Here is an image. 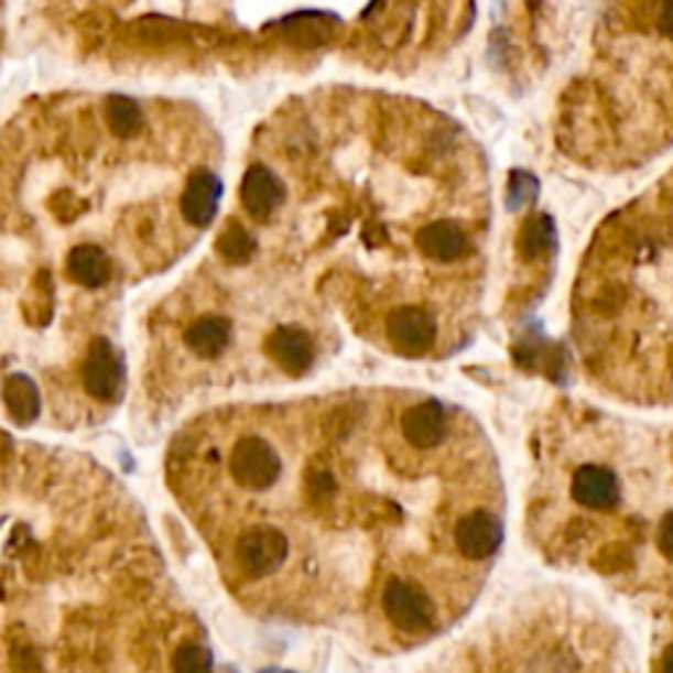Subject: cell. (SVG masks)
<instances>
[{
	"mask_svg": "<svg viewBox=\"0 0 673 673\" xmlns=\"http://www.w3.org/2000/svg\"><path fill=\"white\" fill-rule=\"evenodd\" d=\"M263 348H267V356L274 360L279 369L290 373V377H303L316 360L314 339H311L308 332L295 324L276 326L267 337Z\"/></svg>",
	"mask_w": 673,
	"mask_h": 673,
	"instance_id": "cell-7",
	"label": "cell"
},
{
	"mask_svg": "<svg viewBox=\"0 0 673 673\" xmlns=\"http://www.w3.org/2000/svg\"><path fill=\"white\" fill-rule=\"evenodd\" d=\"M232 343V322L224 316H200L185 329V345L198 358H219Z\"/></svg>",
	"mask_w": 673,
	"mask_h": 673,
	"instance_id": "cell-14",
	"label": "cell"
},
{
	"mask_svg": "<svg viewBox=\"0 0 673 673\" xmlns=\"http://www.w3.org/2000/svg\"><path fill=\"white\" fill-rule=\"evenodd\" d=\"M305 489L314 500H329L337 492V479L335 474L326 471V468H314L305 476Z\"/></svg>",
	"mask_w": 673,
	"mask_h": 673,
	"instance_id": "cell-25",
	"label": "cell"
},
{
	"mask_svg": "<svg viewBox=\"0 0 673 673\" xmlns=\"http://www.w3.org/2000/svg\"><path fill=\"white\" fill-rule=\"evenodd\" d=\"M104 113L113 138L132 140L142 132V108L134 98H127V95H108Z\"/></svg>",
	"mask_w": 673,
	"mask_h": 673,
	"instance_id": "cell-17",
	"label": "cell"
},
{
	"mask_svg": "<svg viewBox=\"0 0 673 673\" xmlns=\"http://www.w3.org/2000/svg\"><path fill=\"white\" fill-rule=\"evenodd\" d=\"M540 198V180L527 169H513L508 176V193H506V208L515 214Z\"/></svg>",
	"mask_w": 673,
	"mask_h": 673,
	"instance_id": "cell-20",
	"label": "cell"
},
{
	"mask_svg": "<svg viewBox=\"0 0 673 673\" xmlns=\"http://www.w3.org/2000/svg\"><path fill=\"white\" fill-rule=\"evenodd\" d=\"M172 673H214V655L203 644H180L172 655Z\"/></svg>",
	"mask_w": 673,
	"mask_h": 673,
	"instance_id": "cell-21",
	"label": "cell"
},
{
	"mask_svg": "<svg viewBox=\"0 0 673 673\" xmlns=\"http://www.w3.org/2000/svg\"><path fill=\"white\" fill-rule=\"evenodd\" d=\"M256 237L250 235L240 221H229L219 235V240H216V253L227 263H232V267H245V263L256 256Z\"/></svg>",
	"mask_w": 673,
	"mask_h": 673,
	"instance_id": "cell-19",
	"label": "cell"
},
{
	"mask_svg": "<svg viewBox=\"0 0 673 673\" xmlns=\"http://www.w3.org/2000/svg\"><path fill=\"white\" fill-rule=\"evenodd\" d=\"M419 250L439 263L460 261L468 253V237L455 221H432L416 235Z\"/></svg>",
	"mask_w": 673,
	"mask_h": 673,
	"instance_id": "cell-12",
	"label": "cell"
},
{
	"mask_svg": "<svg viewBox=\"0 0 673 673\" xmlns=\"http://www.w3.org/2000/svg\"><path fill=\"white\" fill-rule=\"evenodd\" d=\"M658 547L669 561H673V511L665 513L661 527H658Z\"/></svg>",
	"mask_w": 673,
	"mask_h": 673,
	"instance_id": "cell-27",
	"label": "cell"
},
{
	"mask_svg": "<svg viewBox=\"0 0 673 673\" xmlns=\"http://www.w3.org/2000/svg\"><path fill=\"white\" fill-rule=\"evenodd\" d=\"M221 195H224V185L214 172L198 169V172L189 174L180 198V208L185 221H189L198 229L210 227V221H214L216 214H219Z\"/></svg>",
	"mask_w": 673,
	"mask_h": 673,
	"instance_id": "cell-8",
	"label": "cell"
},
{
	"mask_svg": "<svg viewBox=\"0 0 673 673\" xmlns=\"http://www.w3.org/2000/svg\"><path fill=\"white\" fill-rule=\"evenodd\" d=\"M3 403H6V411H9V416L13 419V424L26 426V424H32V421H37L43 400H40V390H37L35 379L26 377V373H11V377H6Z\"/></svg>",
	"mask_w": 673,
	"mask_h": 673,
	"instance_id": "cell-15",
	"label": "cell"
},
{
	"mask_svg": "<svg viewBox=\"0 0 673 673\" xmlns=\"http://www.w3.org/2000/svg\"><path fill=\"white\" fill-rule=\"evenodd\" d=\"M400 430H403V437L411 447H416V451H432V447H437L447 434L445 408L434 403V400L416 403L403 413V419H400Z\"/></svg>",
	"mask_w": 673,
	"mask_h": 673,
	"instance_id": "cell-11",
	"label": "cell"
},
{
	"mask_svg": "<svg viewBox=\"0 0 673 673\" xmlns=\"http://www.w3.org/2000/svg\"><path fill=\"white\" fill-rule=\"evenodd\" d=\"M557 245V227L553 216L540 214L532 216L519 232V253L523 261H536V258H545L555 250Z\"/></svg>",
	"mask_w": 673,
	"mask_h": 673,
	"instance_id": "cell-16",
	"label": "cell"
},
{
	"mask_svg": "<svg viewBox=\"0 0 673 673\" xmlns=\"http://www.w3.org/2000/svg\"><path fill=\"white\" fill-rule=\"evenodd\" d=\"M382 605L392 627L408 631V634L430 629L434 621L430 597L421 593L416 584H408L403 579H390L384 584Z\"/></svg>",
	"mask_w": 673,
	"mask_h": 673,
	"instance_id": "cell-5",
	"label": "cell"
},
{
	"mask_svg": "<svg viewBox=\"0 0 673 673\" xmlns=\"http://www.w3.org/2000/svg\"><path fill=\"white\" fill-rule=\"evenodd\" d=\"M571 495L589 511H614L621 500V485L610 468L587 464L576 468L574 479H571Z\"/></svg>",
	"mask_w": 673,
	"mask_h": 673,
	"instance_id": "cell-10",
	"label": "cell"
},
{
	"mask_svg": "<svg viewBox=\"0 0 673 673\" xmlns=\"http://www.w3.org/2000/svg\"><path fill=\"white\" fill-rule=\"evenodd\" d=\"M523 673H576V663L561 650H542L527 663Z\"/></svg>",
	"mask_w": 673,
	"mask_h": 673,
	"instance_id": "cell-23",
	"label": "cell"
},
{
	"mask_svg": "<svg viewBox=\"0 0 673 673\" xmlns=\"http://www.w3.org/2000/svg\"><path fill=\"white\" fill-rule=\"evenodd\" d=\"M282 180L263 163H253L242 176L240 200L242 208L253 216L256 221H269L276 214V208L284 203Z\"/></svg>",
	"mask_w": 673,
	"mask_h": 673,
	"instance_id": "cell-9",
	"label": "cell"
},
{
	"mask_svg": "<svg viewBox=\"0 0 673 673\" xmlns=\"http://www.w3.org/2000/svg\"><path fill=\"white\" fill-rule=\"evenodd\" d=\"M66 274L79 287L98 290L108 284L111 279V258L106 256L98 245H77L69 256H66Z\"/></svg>",
	"mask_w": 673,
	"mask_h": 673,
	"instance_id": "cell-13",
	"label": "cell"
},
{
	"mask_svg": "<svg viewBox=\"0 0 673 673\" xmlns=\"http://www.w3.org/2000/svg\"><path fill=\"white\" fill-rule=\"evenodd\" d=\"M11 673H45L35 644L24 634L19 639H11Z\"/></svg>",
	"mask_w": 673,
	"mask_h": 673,
	"instance_id": "cell-22",
	"label": "cell"
},
{
	"mask_svg": "<svg viewBox=\"0 0 673 673\" xmlns=\"http://www.w3.org/2000/svg\"><path fill=\"white\" fill-rule=\"evenodd\" d=\"M229 471L242 489L263 492L271 489L282 476V458L263 437H242L229 453Z\"/></svg>",
	"mask_w": 673,
	"mask_h": 673,
	"instance_id": "cell-2",
	"label": "cell"
},
{
	"mask_svg": "<svg viewBox=\"0 0 673 673\" xmlns=\"http://www.w3.org/2000/svg\"><path fill=\"white\" fill-rule=\"evenodd\" d=\"M384 329L392 348L405 358L426 356L437 343V324H434L432 314H426L419 305H400V308L390 311Z\"/></svg>",
	"mask_w": 673,
	"mask_h": 673,
	"instance_id": "cell-4",
	"label": "cell"
},
{
	"mask_svg": "<svg viewBox=\"0 0 673 673\" xmlns=\"http://www.w3.org/2000/svg\"><path fill=\"white\" fill-rule=\"evenodd\" d=\"M258 673H295V671H284V669H276V665H271V669H261Z\"/></svg>",
	"mask_w": 673,
	"mask_h": 673,
	"instance_id": "cell-31",
	"label": "cell"
},
{
	"mask_svg": "<svg viewBox=\"0 0 673 673\" xmlns=\"http://www.w3.org/2000/svg\"><path fill=\"white\" fill-rule=\"evenodd\" d=\"M453 540L458 553L468 561H487L502 545V523L489 511H471L455 523Z\"/></svg>",
	"mask_w": 673,
	"mask_h": 673,
	"instance_id": "cell-6",
	"label": "cell"
},
{
	"mask_svg": "<svg viewBox=\"0 0 673 673\" xmlns=\"http://www.w3.org/2000/svg\"><path fill=\"white\" fill-rule=\"evenodd\" d=\"M282 26L290 32V37L301 45H322L335 32L337 19L329 13H295V17L282 19Z\"/></svg>",
	"mask_w": 673,
	"mask_h": 673,
	"instance_id": "cell-18",
	"label": "cell"
},
{
	"mask_svg": "<svg viewBox=\"0 0 673 673\" xmlns=\"http://www.w3.org/2000/svg\"><path fill=\"white\" fill-rule=\"evenodd\" d=\"M13 451V442L6 432H0V460H6Z\"/></svg>",
	"mask_w": 673,
	"mask_h": 673,
	"instance_id": "cell-29",
	"label": "cell"
},
{
	"mask_svg": "<svg viewBox=\"0 0 673 673\" xmlns=\"http://www.w3.org/2000/svg\"><path fill=\"white\" fill-rule=\"evenodd\" d=\"M661 673H673V648L665 650L663 663H661Z\"/></svg>",
	"mask_w": 673,
	"mask_h": 673,
	"instance_id": "cell-30",
	"label": "cell"
},
{
	"mask_svg": "<svg viewBox=\"0 0 673 673\" xmlns=\"http://www.w3.org/2000/svg\"><path fill=\"white\" fill-rule=\"evenodd\" d=\"M290 555L287 534L276 527H253L235 542V561L248 579H267L284 566Z\"/></svg>",
	"mask_w": 673,
	"mask_h": 673,
	"instance_id": "cell-1",
	"label": "cell"
},
{
	"mask_svg": "<svg viewBox=\"0 0 673 673\" xmlns=\"http://www.w3.org/2000/svg\"><path fill=\"white\" fill-rule=\"evenodd\" d=\"M82 384L100 403H117L124 392V363L106 337H95L82 363Z\"/></svg>",
	"mask_w": 673,
	"mask_h": 673,
	"instance_id": "cell-3",
	"label": "cell"
},
{
	"mask_svg": "<svg viewBox=\"0 0 673 673\" xmlns=\"http://www.w3.org/2000/svg\"><path fill=\"white\" fill-rule=\"evenodd\" d=\"M631 563H634V555L627 545H608L597 555L595 568L603 571V574H621V571L631 568Z\"/></svg>",
	"mask_w": 673,
	"mask_h": 673,
	"instance_id": "cell-24",
	"label": "cell"
},
{
	"mask_svg": "<svg viewBox=\"0 0 673 673\" xmlns=\"http://www.w3.org/2000/svg\"><path fill=\"white\" fill-rule=\"evenodd\" d=\"M658 26H661V32L665 37L673 40V0H663L661 22H658Z\"/></svg>",
	"mask_w": 673,
	"mask_h": 673,
	"instance_id": "cell-28",
	"label": "cell"
},
{
	"mask_svg": "<svg viewBox=\"0 0 673 673\" xmlns=\"http://www.w3.org/2000/svg\"><path fill=\"white\" fill-rule=\"evenodd\" d=\"M358 424V411H352L350 405H339L335 408L329 419V432L337 434V437H350L352 430Z\"/></svg>",
	"mask_w": 673,
	"mask_h": 673,
	"instance_id": "cell-26",
	"label": "cell"
}]
</instances>
